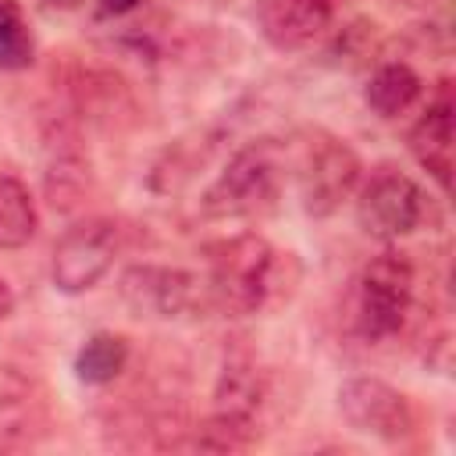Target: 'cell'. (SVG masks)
Returning <instances> with one entry per match:
<instances>
[{
  "label": "cell",
  "mask_w": 456,
  "mask_h": 456,
  "mask_svg": "<svg viewBox=\"0 0 456 456\" xmlns=\"http://www.w3.org/2000/svg\"><path fill=\"white\" fill-rule=\"evenodd\" d=\"M338 410L349 420V428L374 435V438H385V442L406 438L417 424L410 399L395 385H388L381 378H367V374L349 378L338 388Z\"/></svg>",
  "instance_id": "8"
},
{
  "label": "cell",
  "mask_w": 456,
  "mask_h": 456,
  "mask_svg": "<svg viewBox=\"0 0 456 456\" xmlns=\"http://www.w3.org/2000/svg\"><path fill=\"white\" fill-rule=\"evenodd\" d=\"M331 0H264L260 28L278 50H306L331 25Z\"/></svg>",
  "instance_id": "9"
},
{
  "label": "cell",
  "mask_w": 456,
  "mask_h": 456,
  "mask_svg": "<svg viewBox=\"0 0 456 456\" xmlns=\"http://www.w3.org/2000/svg\"><path fill=\"white\" fill-rule=\"evenodd\" d=\"M399 4H406V7H424V4H431V0H399Z\"/></svg>",
  "instance_id": "19"
},
{
  "label": "cell",
  "mask_w": 456,
  "mask_h": 456,
  "mask_svg": "<svg viewBox=\"0 0 456 456\" xmlns=\"http://www.w3.org/2000/svg\"><path fill=\"white\" fill-rule=\"evenodd\" d=\"M46 4H50V7H78L82 0H46Z\"/></svg>",
  "instance_id": "18"
},
{
  "label": "cell",
  "mask_w": 456,
  "mask_h": 456,
  "mask_svg": "<svg viewBox=\"0 0 456 456\" xmlns=\"http://www.w3.org/2000/svg\"><path fill=\"white\" fill-rule=\"evenodd\" d=\"M39 424V399L32 395V381L14 367H0V435L28 438Z\"/></svg>",
  "instance_id": "13"
},
{
  "label": "cell",
  "mask_w": 456,
  "mask_h": 456,
  "mask_svg": "<svg viewBox=\"0 0 456 456\" xmlns=\"http://www.w3.org/2000/svg\"><path fill=\"white\" fill-rule=\"evenodd\" d=\"M428 214V200L420 185L410 175L399 171H378L356 200V221L370 239L395 242L410 235Z\"/></svg>",
  "instance_id": "7"
},
{
  "label": "cell",
  "mask_w": 456,
  "mask_h": 456,
  "mask_svg": "<svg viewBox=\"0 0 456 456\" xmlns=\"http://www.w3.org/2000/svg\"><path fill=\"white\" fill-rule=\"evenodd\" d=\"M36 57V39L18 0H0V68L21 71Z\"/></svg>",
  "instance_id": "15"
},
{
  "label": "cell",
  "mask_w": 456,
  "mask_h": 456,
  "mask_svg": "<svg viewBox=\"0 0 456 456\" xmlns=\"http://www.w3.org/2000/svg\"><path fill=\"white\" fill-rule=\"evenodd\" d=\"M452 96H449V82H442L438 96L428 103V110L420 114V121L410 132V150L420 160V167L442 185L449 189V175H452Z\"/></svg>",
  "instance_id": "10"
},
{
  "label": "cell",
  "mask_w": 456,
  "mask_h": 456,
  "mask_svg": "<svg viewBox=\"0 0 456 456\" xmlns=\"http://www.w3.org/2000/svg\"><path fill=\"white\" fill-rule=\"evenodd\" d=\"M118 253H121V224L110 217H86L71 224L53 246V260H50L53 285L61 292H86L114 267Z\"/></svg>",
  "instance_id": "4"
},
{
  "label": "cell",
  "mask_w": 456,
  "mask_h": 456,
  "mask_svg": "<svg viewBox=\"0 0 456 456\" xmlns=\"http://www.w3.org/2000/svg\"><path fill=\"white\" fill-rule=\"evenodd\" d=\"M128 363V342L114 331H96L86 338V346L75 356V374L86 385H107L114 381Z\"/></svg>",
  "instance_id": "14"
},
{
  "label": "cell",
  "mask_w": 456,
  "mask_h": 456,
  "mask_svg": "<svg viewBox=\"0 0 456 456\" xmlns=\"http://www.w3.org/2000/svg\"><path fill=\"white\" fill-rule=\"evenodd\" d=\"M207 303L217 314L228 317H246L256 314L271 292V274H274V249L267 239L242 232L232 239H221L207 249Z\"/></svg>",
  "instance_id": "1"
},
{
  "label": "cell",
  "mask_w": 456,
  "mask_h": 456,
  "mask_svg": "<svg viewBox=\"0 0 456 456\" xmlns=\"http://www.w3.org/2000/svg\"><path fill=\"white\" fill-rule=\"evenodd\" d=\"M360 185V157L335 135H314L296 160L299 203L310 217L335 214Z\"/></svg>",
  "instance_id": "3"
},
{
  "label": "cell",
  "mask_w": 456,
  "mask_h": 456,
  "mask_svg": "<svg viewBox=\"0 0 456 456\" xmlns=\"http://www.w3.org/2000/svg\"><path fill=\"white\" fill-rule=\"evenodd\" d=\"M281 175H285L281 146L271 142V139L249 142L224 164V171L203 192V214L207 217H246V214H256L278 196Z\"/></svg>",
  "instance_id": "2"
},
{
  "label": "cell",
  "mask_w": 456,
  "mask_h": 456,
  "mask_svg": "<svg viewBox=\"0 0 456 456\" xmlns=\"http://www.w3.org/2000/svg\"><path fill=\"white\" fill-rule=\"evenodd\" d=\"M11 306H14V296H11V289H7V281L0 278V321L11 314Z\"/></svg>",
  "instance_id": "17"
},
{
  "label": "cell",
  "mask_w": 456,
  "mask_h": 456,
  "mask_svg": "<svg viewBox=\"0 0 456 456\" xmlns=\"http://www.w3.org/2000/svg\"><path fill=\"white\" fill-rule=\"evenodd\" d=\"M121 299L135 314L150 317H185L210 310L207 303V278L182 271V267H160V264H135L121 274Z\"/></svg>",
  "instance_id": "6"
},
{
  "label": "cell",
  "mask_w": 456,
  "mask_h": 456,
  "mask_svg": "<svg viewBox=\"0 0 456 456\" xmlns=\"http://www.w3.org/2000/svg\"><path fill=\"white\" fill-rule=\"evenodd\" d=\"M100 4H103L107 14H128V11L139 7V0H100Z\"/></svg>",
  "instance_id": "16"
},
{
  "label": "cell",
  "mask_w": 456,
  "mask_h": 456,
  "mask_svg": "<svg viewBox=\"0 0 456 456\" xmlns=\"http://www.w3.org/2000/svg\"><path fill=\"white\" fill-rule=\"evenodd\" d=\"M39 228L36 200L25 182L14 175H0V249H21L32 242Z\"/></svg>",
  "instance_id": "12"
},
{
  "label": "cell",
  "mask_w": 456,
  "mask_h": 456,
  "mask_svg": "<svg viewBox=\"0 0 456 456\" xmlns=\"http://www.w3.org/2000/svg\"><path fill=\"white\" fill-rule=\"evenodd\" d=\"M420 89H424V86H420V75H417L410 64L388 61V64H381V68L370 75L363 96H367V107H370L374 114H381V118H399V114H406V110L420 100Z\"/></svg>",
  "instance_id": "11"
},
{
  "label": "cell",
  "mask_w": 456,
  "mask_h": 456,
  "mask_svg": "<svg viewBox=\"0 0 456 456\" xmlns=\"http://www.w3.org/2000/svg\"><path fill=\"white\" fill-rule=\"evenodd\" d=\"M413 299V267L399 253L374 256L356 285V321L367 338H388L403 328Z\"/></svg>",
  "instance_id": "5"
}]
</instances>
